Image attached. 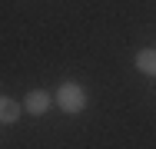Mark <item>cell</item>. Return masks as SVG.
I'll return each instance as SVG.
<instances>
[{
    "label": "cell",
    "mask_w": 156,
    "mask_h": 149,
    "mask_svg": "<svg viewBox=\"0 0 156 149\" xmlns=\"http://www.w3.org/2000/svg\"><path fill=\"white\" fill-rule=\"evenodd\" d=\"M53 99H57V106H60L63 113H70V116H76V113L87 109V89L80 86V83H63L53 93Z\"/></svg>",
    "instance_id": "6da1fadb"
},
{
    "label": "cell",
    "mask_w": 156,
    "mask_h": 149,
    "mask_svg": "<svg viewBox=\"0 0 156 149\" xmlns=\"http://www.w3.org/2000/svg\"><path fill=\"white\" fill-rule=\"evenodd\" d=\"M53 103H57V99H53V93H47V89H30V93L23 96V109H27L30 116H47Z\"/></svg>",
    "instance_id": "7a4b0ae2"
},
{
    "label": "cell",
    "mask_w": 156,
    "mask_h": 149,
    "mask_svg": "<svg viewBox=\"0 0 156 149\" xmlns=\"http://www.w3.org/2000/svg\"><path fill=\"white\" fill-rule=\"evenodd\" d=\"M17 119H20V103H17L13 96H3V99H0V123L10 126V123H17Z\"/></svg>",
    "instance_id": "3957f363"
},
{
    "label": "cell",
    "mask_w": 156,
    "mask_h": 149,
    "mask_svg": "<svg viewBox=\"0 0 156 149\" xmlns=\"http://www.w3.org/2000/svg\"><path fill=\"white\" fill-rule=\"evenodd\" d=\"M136 70L143 76H156V50H140L136 53Z\"/></svg>",
    "instance_id": "277c9868"
}]
</instances>
